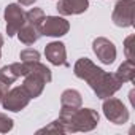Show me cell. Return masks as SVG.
Returning <instances> with one entry per match:
<instances>
[{
	"instance_id": "7",
	"label": "cell",
	"mask_w": 135,
	"mask_h": 135,
	"mask_svg": "<svg viewBox=\"0 0 135 135\" xmlns=\"http://www.w3.org/2000/svg\"><path fill=\"white\" fill-rule=\"evenodd\" d=\"M70 30V24L62 16H45L41 22V35L45 37H64Z\"/></svg>"
},
{
	"instance_id": "3",
	"label": "cell",
	"mask_w": 135,
	"mask_h": 135,
	"mask_svg": "<svg viewBox=\"0 0 135 135\" xmlns=\"http://www.w3.org/2000/svg\"><path fill=\"white\" fill-rule=\"evenodd\" d=\"M102 110H103L105 118H107L110 122L116 124V126H122V124H126V122L129 121V118H130L129 110L126 108V105H124L119 99H114L113 95L103 99Z\"/></svg>"
},
{
	"instance_id": "13",
	"label": "cell",
	"mask_w": 135,
	"mask_h": 135,
	"mask_svg": "<svg viewBox=\"0 0 135 135\" xmlns=\"http://www.w3.org/2000/svg\"><path fill=\"white\" fill-rule=\"evenodd\" d=\"M16 35H18L19 41L24 43V45H27V46L33 45L35 41L40 40V37H43L41 35V27L33 26V24H29V22H24V26L18 30Z\"/></svg>"
},
{
	"instance_id": "22",
	"label": "cell",
	"mask_w": 135,
	"mask_h": 135,
	"mask_svg": "<svg viewBox=\"0 0 135 135\" xmlns=\"http://www.w3.org/2000/svg\"><path fill=\"white\" fill-rule=\"evenodd\" d=\"M18 2H19L21 7H32V5L37 2V0H18Z\"/></svg>"
},
{
	"instance_id": "16",
	"label": "cell",
	"mask_w": 135,
	"mask_h": 135,
	"mask_svg": "<svg viewBox=\"0 0 135 135\" xmlns=\"http://www.w3.org/2000/svg\"><path fill=\"white\" fill-rule=\"evenodd\" d=\"M19 59L22 62H33V60H40V52L37 49L32 48H26L19 52Z\"/></svg>"
},
{
	"instance_id": "25",
	"label": "cell",
	"mask_w": 135,
	"mask_h": 135,
	"mask_svg": "<svg viewBox=\"0 0 135 135\" xmlns=\"http://www.w3.org/2000/svg\"><path fill=\"white\" fill-rule=\"evenodd\" d=\"M0 57H2V49H0Z\"/></svg>"
},
{
	"instance_id": "6",
	"label": "cell",
	"mask_w": 135,
	"mask_h": 135,
	"mask_svg": "<svg viewBox=\"0 0 135 135\" xmlns=\"http://www.w3.org/2000/svg\"><path fill=\"white\" fill-rule=\"evenodd\" d=\"M5 21H7V33L8 37H15L18 30L26 22V11L21 8L19 3H10L5 8Z\"/></svg>"
},
{
	"instance_id": "1",
	"label": "cell",
	"mask_w": 135,
	"mask_h": 135,
	"mask_svg": "<svg viewBox=\"0 0 135 135\" xmlns=\"http://www.w3.org/2000/svg\"><path fill=\"white\" fill-rule=\"evenodd\" d=\"M73 73L76 78L84 80L91 89L94 91V94L99 99H107L111 97L113 94H116L121 89V83L116 80L114 75L102 70L100 67H97L91 59L88 57H81L75 62L73 65Z\"/></svg>"
},
{
	"instance_id": "15",
	"label": "cell",
	"mask_w": 135,
	"mask_h": 135,
	"mask_svg": "<svg viewBox=\"0 0 135 135\" xmlns=\"http://www.w3.org/2000/svg\"><path fill=\"white\" fill-rule=\"evenodd\" d=\"M43 19H45V11L41 8H30L26 13V22H29V24H33V26L41 27Z\"/></svg>"
},
{
	"instance_id": "5",
	"label": "cell",
	"mask_w": 135,
	"mask_h": 135,
	"mask_svg": "<svg viewBox=\"0 0 135 135\" xmlns=\"http://www.w3.org/2000/svg\"><path fill=\"white\" fill-rule=\"evenodd\" d=\"M133 0H118L111 13V21L118 27H132L133 26Z\"/></svg>"
},
{
	"instance_id": "19",
	"label": "cell",
	"mask_w": 135,
	"mask_h": 135,
	"mask_svg": "<svg viewBox=\"0 0 135 135\" xmlns=\"http://www.w3.org/2000/svg\"><path fill=\"white\" fill-rule=\"evenodd\" d=\"M133 41H135V35H129V37L124 40V52H126V57H127L129 60H133V57H135Z\"/></svg>"
},
{
	"instance_id": "9",
	"label": "cell",
	"mask_w": 135,
	"mask_h": 135,
	"mask_svg": "<svg viewBox=\"0 0 135 135\" xmlns=\"http://www.w3.org/2000/svg\"><path fill=\"white\" fill-rule=\"evenodd\" d=\"M49 83L41 73H37V72H30L24 76V83H22V88L27 91V94L30 95V99H37L41 95L43 89H45V84Z\"/></svg>"
},
{
	"instance_id": "10",
	"label": "cell",
	"mask_w": 135,
	"mask_h": 135,
	"mask_svg": "<svg viewBox=\"0 0 135 135\" xmlns=\"http://www.w3.org/2000/svg\"><path fill=\"white\" fill-rule=\"evenodd\" d=\"M45 56L46 59L52 64V65H62V67H69L67 62V51H65V45L62 41H51L46 45L45 48Z\"/></svg>"
},
{
	"instance_id": "2",
	"label": "cell",
	"mask_w": 135,
	"mask_h": 135,
	"mask_svg": "<svg viewBox=\"0 0 135 135\" xmlns=\"http://www.w3.org/2000/svg\"><path fill=\"white\" fill-rule=\"evenodd\" d=\"M59 121L62 122L65 133L73 132H89L94 130L100 121V116L92 108H76L73 111H60Z\"/></svg>"
},
{
	"instance_id": "23",
	"label": "cell",
	"mask_w": 135,
	"mask_h": 135,
	"mask_svg": "<svg viewBox=\"0 0 135 135\" xmlns=\"http://www.w3.org/2000/svg\"><path fill=\"white\" fill-rule=\"evenodd\" d=\"M133 94H135L133 91H130V94H129V99H130V103H132V107L135 105V102H133Z\"/></svg>"
},
{
	"instance_id": "17",
	"label": "cell",
	"mask_w": 135,
	"mask_h": 135,
	"mask_svg": "<svg viewBox=\"0 0 135 135\" xmlns=\"http://www.w3.org/2000/svg\"><path fill=\"white\" fill-rule=\"evenodd\" d=\"M0 80H2L5 84L11 86V84H13L18 78H16V75L11 72L10 65H5V67H2V69H0Z\"/></svg>"
},
{
	"instance_id": "24",
	"label": "cell",
	"mask_w": 135,
	"mask_h": 135,
	"mask_svg": "<svg viewBox=\"0 0 135 135\" xmlns=\"http://www.w3.org/2000/svg\"><path fill=\"white\" fill-rule=\"evenodd\" d=\"M2 46H3V37H2V33H0V49H2Z\"/></svg>"
},
{
	"instance_id": "20",
	"label": "cell",
	"mask_w": 135,
	"mask_h": 135,
	"mask_svg": "<svg viewBox=\"0 0 135 135\" xmlns=\"http://www.w3.org/2000/svg\"><path fill=\"white\" fill-rule=\"evenodd\" d=\"M15 122L11 118H8L5 113H0V133H7L13 129Z\"/></svg>"
},
{
	"instance_id": "11",
	"label": "cell",
	"mask_w": 135,
	"mask_h": 135,
	"mask_svg": "<svg viewBox=\"0 0 135 135\" xmlns=\"http://www.w3.org/2000/svg\"><path fill=\"white\" fill-rule=\"evenodd\" d=\"M89 8V0H59L56 10L62 16L81 15Z\"/></svg>"
},
{
	"instance_id": "18",
	"label": "cell",
	"mask_w": 135,
	"mask_h": 135,
	"mask_svg": "<svg viewBox=\"0 0 135 135\" xmlns=\"http://www.w3.org/2000/svg\"><path fill=\"white\" fill-rule=\"evenodd\" d=\"M43 132H49V133H65V129H64L62 122H60V121H59V118H57V119H56V121H52L49 126H46V127L40 129L37 133H43Z\"/></svg>"
},
{
	"instance_id": "4",
	"label": "cell",
	"mask_w": 135,
	"mask_h": 135,
	"mask_svg": "<svg viewBox=\"0 0 135 135\" xmlns=\"http://www.w3.org/2000/svg\"><path fill=\"white\" fill-rule=\"evenodd\" d=\"M30 102V95L27 94V91L22 88V86H18V88H13V89H8L7 94L3 95L2 99V105L5 110L8 111H13V113H18L21 110H24Z\"/></svg>"
},
{
	"instance_id": "21",
	"label": "cell",
	"mask_w": 135,
	"mask_h": 135,
	"mask_svg": "<svg viewBox=\"0 0 135 135\" xmlns=\"http://www.w3.org/2000/svg\"><path fill=\"white\" fill-rule=\"evenodd\" d=\"M10 89V86L8 84H5L2 80H0V103H2V99H3V95L7 94V91Z\"/></svg>"
},
{
	"instance_id": "12",
	"label": "cell",
	"mask_w": 135,
	"mask_h": 135,
	"mask_svg": "<svg viewBox=\"0 0 135 135\" xmlns=\"http://www.w3.org/2000/svg\"><path fill=\"white\" fill-rule=\"evenodd\" d=\"M83 105L81 94L76 89H65L60 95V111H73Z\"/></svg>"
},
{
	"instance_id": "14",
	"label": "cell",
	"mask_w": 135,
	"mask_h": 135,
	"mask_svg": "<svg viewBox=\"0 0 135 135\" xmlns=\"http://www.w3.org/2000/svg\"><path fill=\"white\" fill-rule=\"evenodd\" d=\"M114 76H116V80H118L121 84L133 81V76H135V65H133V60H129V59H127L126 62H122V64L118 67Z\"/></svg>"
},
{
	"instance_id": "8",
	"label": "cell",
	"mask_w": 135,
	"mask_h": 135,
	"mask_svg": "<svg viewBox=\"0 0 135 135\" xmlns=\"http://www.w3.org/2000/svg\"><path fill=\"white\" fill-rule=\"evenodd\" d=\"M92 51L97 56V59L105 65L113 64L116 59V46L111 40H108L105 37H97L92 41Z\"/></svg>"
}]
</instances>
